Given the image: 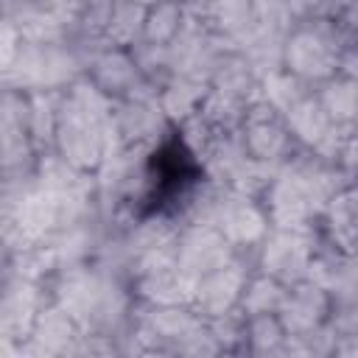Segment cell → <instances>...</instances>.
Returning a JSON list of instances; mask_svg holds the SVG:
<instances>
[{"label": "cell", "instance_id": "cell-1", "mask_svg": "<svg viewBox=\"0 0 358 358\" xmlns=\"http://www.w3.org/2000/svg\"><path fill=\"white\" fill-rule=\"evenodd\" d=\"M154 165H157V173L151 179V193H148V201L154 207H162L165 201L176 199L182 187L190 185L196 176V165L190 162V154L182 148V143L165 145L154 157Z\"/></svg>", "mask_w": 358, "mask_h": 358}]
</instances>
